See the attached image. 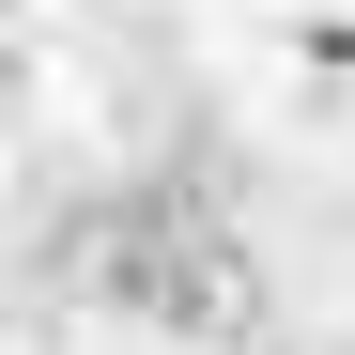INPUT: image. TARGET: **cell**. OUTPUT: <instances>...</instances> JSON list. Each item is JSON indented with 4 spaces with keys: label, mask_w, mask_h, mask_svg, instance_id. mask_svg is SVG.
<instances>
[{
    "label": "cell",
    "mask_w": 355,
    "mask_h": 355,
    "mask_svg": "<svg viewBox=\"0 0 355 355\" xmlns=\"http://www.w3.org/2000/svg\"><path fill=\"white\" fill-rule=\"evenodd\" d=\"M16 78H31V62H16V46H0V108H16Z\"/></svg>",
    "instance_id": "obj_2"
},
{
    "label": "cell",
    "mask_w": 355,
    "mask_h": 355,
    "mask_svg": "<svg viewBox=\"0 0 355 355\" xmlns=\"http://www.w3.org/2000/svg\"><path fill=\"white\" fill-rule=\"evenodd\" d=\"M93 278L124 293V309L186 324V340H248V324H263V278H248V248H232V232H216L186 186L108 201V232H93Z\"/></svg>",
    "instance_id": "obj_1"
}]
</instances>
